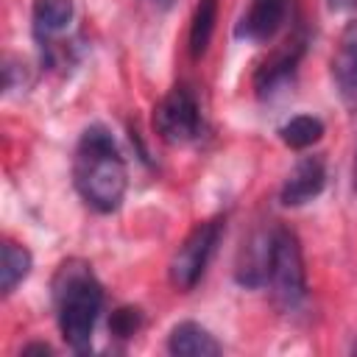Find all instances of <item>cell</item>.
Here are the masks:
<instances>
[{"label": "cell", "instance_id": "1", "mask_svg": "<svg viewBox=\"0 0 357 357\" xmlns=\"http://www.w3.org/2000/svg\"><path fill=\"white\" fill-rule=\"evenodd\" d=\"M73 184L86 206L100 215L120 209L128 187L126 159L103 126H89L73 153Z\"/></svg>", "mask_w": 357, "mask_h": 357}, {"label": "cell", "instance_id": "2", "mask_svg": "<svg viewBox=\"0 0 357 357\" xmlns=\"http://www.w3.org/2000/svg\"><path fill=\"white\" fill-rule=\"evenodd\" d=\"M53 307L64 343L73 351H89L98 315L103 310V284L84 259H67L53 276Z\"/></svg>", "mask_w": 357, "mask_h": 357}, {"label": "cell", "instance_id": "3", "mask_svg": "<svg viewBox=\"0 0 357 357\" xmlns=\"http://www.w3.org/2000/svg\"><path fill=\"white\" fill-rule=\"evenodd\" d=\"M265 284L271 287L273 304L284 312H293L307 298V273L298 237L290 229H273L268 245V265H265Z\"/></svg>", "mask_w": 357, "mask_h": 357}, {"label": "cell", "instance_id": "4", "mask_svg": "<svg viewBox=\"0 0 357 357\" xmlns=\"http://www.w3.org/2000/svg\"><path fill=\"white\" fill-rule=\"evenodd\" d=\"M223 231H226V223L220 218H212V220L198 223L184 237V243L176 248V254L170 259V282L178 290H192L198 284V279L204 276Z\"/></svg>", "mask_w": 357, "mask_h": 357}, {"label": "cell", "instance_id": "5", "mask_svg": "<svg viewBox=\"0 0 357 357\" xmlns=\"http://www.w3.org/2000/svg\"><path fill=\"white\" fill-rule=\"evenodd\" d=\"M153 128L170 145H187L201 134V109L187 86H173L153 109Z\"/></svg>", "mask_w": 357, "mask_h": 357}, {"label": "cell", "instance_id": "6", "mask_svg": "<svg viewBox=\"0 0 357 357\" xmlns=\"http://www.w3.org/2000/svg\"><path fill=\"white\" fill-rule=\"evenodd\" d=\"M284 20H287V0H251L234 28V36L243 42L262 45L282 31Z\"/></svg>", "mask_w": 357, "mask_h": 357}, {"label": "cell", "instance_id": "7", "mask_svg": "<svg viewBox=\"0 0 357 357\" xmlns=\"http://www.w3.org/2000/svg\"><path fill=\"white\" fill-rule=\"evenodd\" d=\"M332 81L346 109H357V20L349 22L332 53Z\"/></svg>", "mask_w": 357, "mask_h": 357}, {"label": "cell", "instance_id": "8", "mask_svg": "<svg viewBox=\"0 0 357 357\" xmlns=\"http://www.w3.org/2000/svg\"><path fill=\"white\" fill-rule=\"evenodd\" d=\"M326 184V165L321 156H304L293 165V170L287 173L282 190H279V201L284 206H304L312 198L321 195Z\"/></svg>", "mask_w": 357, "mask_h": 357}, {"label": "cell", "instance_id": "9", "mask_svg": "<svg viewBox=\"0 0 357 357\" xmlns=\"http://www.w3.org/2000/svg\"><path fill=\"white\" fill-rule=\"evenodd\" d=\"M304 47H307V36L304 33H293L279 50H273L262 61V67L254 75V89L259 95H271L279 84H284L296 73V67H298V61L304 56Z\"/></svg>", "mask_w": 357, "mask_h": 357}, {"label": "cell", "instance_id": "10", "mask_svg": "<svg viewBox=\"0 0 357 357\" xmlns=\"http://www.w3.org/2000/svg\"><path fill=\"white\" fill-rule=\"evenodd\" d=\"M73 14H75L73 0H33L31 20H33V36L39 39V45L50 47L53 39L67 33Z\"/></svg>", "mask_w": 357, "mask_h": 357}, {"label": "cell", "instance_id": "11", "mask_svg": "<svg viewBox=\"0 0 357 357\" xmlns=\"http://www.w3.org/2000/svg\"><path fill=\"white\" fill-rule=\"evenodd\" d=\"M167 351L187 357H206V354H220L223 346L215 340V335L206 326L195 321H181L167 335Z\"/></svg>", "mask_w": 357, "mask_h": 357}, {"label": "cell", "instance_id": "12", "mask_svg": "<svg viewBox=\"0 0 357 357\" xmlns=\"http://www.w3.org/2000/svg\"><path fill=\"white\" fill-rule=\"evenodd\" d=\"M33 268V257L22 243L6 240L3 243V259H0V290L3 296H11L17 290V284H22L28 279Z\"/></svg>", "mask_w": 357, "mask_h": 357}, {"label": "cell", "instance_id": "13", "mask_svg": "<svg viewBox=\"0 0 357 357\" xmlns=\"http://www.w3.org/2000/svg\"><path fill=\"white\" fill-rule=\"evenodd\" d=\"M321 137H324V123L315 114H296L279 128V139L293 151H304L315 145Z\"/></svg>", "mask_w": 357, "mask_h": 357}, {"label": "cell", "instance_id": "14", "mask_svg": "<svg viewBox=\"0 0 357 357\" xmlns=\"http://www.w3.org/2000/svg\"><path fill=\"white\" fill-rule=\"evenodd\" d=\"M215 20H218V0H198L195 17L190 25V53L195 59L206 53L212 31H215Z\"/></svg>", "mask_w": 357, "mask_h": 357}, {"label": "cell", "instance_id": "15", "mask_svg": "<svg viewBox=\"0 0 357 357\" xmlns=\"http://www.w3.org/2000/svg\"><path fill=\"white\" fill-rule=\"evenodd\" d=\"M139 324H142L139 310L123 307V310H117V312L112 315V335H117V337H131V335L139 329Z\"/></svg>", "mask_w": 357, "mask_h": 357}, {"label": "cell", "instance_id": "16", "mask_svg": "<svg viewBox=\"0 0 357 357\" xmlns=\"http://www.w3.org/2000/svg\"><path fill=\"white\" fill-rule=\"evenodd\" d=\"M335 11H357V0H326Z\"/></svg>", "mask_w": 357, "mask_h": 357}, {"label": "cell", "instance_id": "17", "mask_svg": "<svg viewBox=\"0 0 357 357\" xmlns=\"http://www.w3.org/2000/svg\"><path fill=\"white\" fill-rule=\"evenodd\" d=\"M28 351H42V354H50V346H47V343H33V346H25V349H22V354H28Z\"/></svg>", "mask_w": 357, "mask_h": 357}, {"label": "cell", "instance_id": "18", "mask_svg": "<svg viewBox=\"0 0 357 357\" xmlns=\"http://www.w3.org/2000/svg\"><path fill=\"white\" fill-rule=\"evenodd\" d=\"M351 187L357 192V142H354V162H351Z\"/></svg>", "mask_w": 357, "mask_h": 357}, {"label": "cell", "instance_id": "19", "mask_svg": "<svg viewBox=\"0 0 357 357\" xmlns=\"http://www.w3.org/2000/svg\"><path fill=\"white\" fill-rule=\"evenodd\" d=\"M145 3H151L153 8H170L173 6V0H145Z\"/></svg>", "mask_w": 357, "mask_h": 357}]
</instances>
